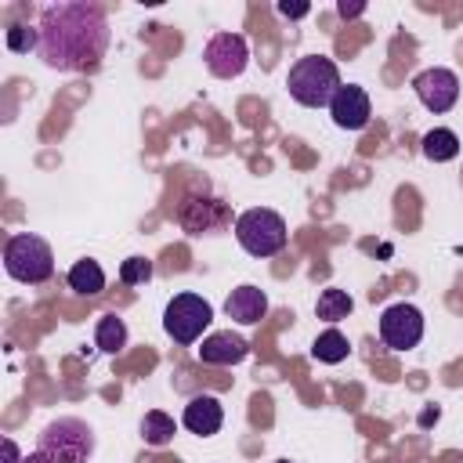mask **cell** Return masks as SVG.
Listing matches in <instances>:
<instances>
[{
  "label": "cell",
  "mask_w": 463,
  "mask_h": 463,
  "mask_svg": "<svg viewBox=\"0 0 463 463\" xmlns=\"http://www.w3.org/2000/svg\"><path fill=\"white\" fill-rule=\"evenodd\" d=\"M40 58L58 72L94 69L109 47V22L98 4L69 0L40 14Z\"/></svg>",
  "instance_id": "cell-1"
},
{
  "label": "cell",
  "mask_w": 463,
  "mask_h": 463,
  "mask_svg": "<svg viewBox=\"0 0 463 463\" xmlns=\"http://www.w3.org/2000/svg\"><path fill=\"white\" fill-rule=\"evenodd\" d=\"M286 87H289V98L304 109H322L333 101V94L344 87L340 83V69L333 58L326 54H304L293 61L289 76H286Z\"/></svg>",
  "instance_id": "cell-2"
},
{
  "label": "cell",
  "mask_w": 463,
  "mask_h": 463,
  "mask_svg": "<svg viewBox=\"0 0 463 463\" xmlns=\"http://www.w3.org/2000/svg\"><path fill=\"white\" fill-rule=\"evenodd\" d=\"M4 271L22 282V286H40L54 275V253L51 242L33 235V232H18L4 242Z\"/></svg>",
  "instance_id": "cell-3"
},
{
  "label": "cell",
  "mask_w": 463,
  "mask_h": 463,
  "mask_svg": "<svg viewBox=\"0 0 463 463\" xmlns=\"http://www.w3.org/2000/svg\"><path fill=\"white\" fill-rule=\"evenodd\" d=\"M51 463H87L94 456V430L76 416H58L40 430V449Z\"/></svg>",
  "instance_id": "cell-4"
},
{
  "label": "cell",
  "mask_w": 463,
  "mask_h": 463,
  "mask_svg": "<svg viewBox=\"0 0 463 463\" xmlns=\"http://www.w3.org/2000/svg\"><path fill=\"white\" fill-rule=\"evenodd\" d=\"M235 239L250 257H275L286 250V221L275 210L253 206L235 217Z\"/></svg>",
  "instance_id": "cell-5"
},
{
  "label": "cell",
  "mask_w": 463,
  "mask_h": 463,
  "mask_svg": "<svg viewBox=\"0 0 463 463\" xmlns=\"http://www.w3.org/2000/svg\"><path fill=\"white\" fill-rule=\"evenodd\" d=\"M210 322H213V307H210V300H203L199 293H177V297L166 304V311H163V329H166V336H170L174 344H181V347H192V344L206 333Z\"/></svg>",
  "instance_id": "cell-6"
},
{
  "label": "cell",
  "mask_w": 463,
  "mask_h": 463,
  "mask_svg": "<svg viewBox=\"0 0 463 463\" xmlns=\"http://www.w3.org/2000/svg\"><path fill=\"white\" fill-rule=\"evenodd\" d=\"M380 340L391 351H412L423 340V315H420V307H412L405 300L402 304H391L380 315Z\"/></svg>",
  "instance_id": "cell-7"
},
{
  "label": "cell",
  "mask_w": 463,
  "mask_h": 463,
  "mask_svg": "<svg viewBox=\"0 0 463 463\" xmlns=\"http://www.w3.org/2000/svg\"><path fill=\"white\" fill-rule=\"evenodd\" d=\"M203 61L217 80H235L242 76V69L250 65V47L246 36L239 33H217L206 47H203Z\"/></svg>",
  "instance_id": "cell-8"
},
{
  "label": "cell",
  "mask_w": 463,
  "mask_h": 463,
  "mask_svg": "<svg viewBox=\"0 0 463 463\" xmlns=\"http://www.w3.org/2000/svg\"><path fill=\"white\" fill-rule=\"evenodd\" d=\"M412 90H416V98L430 112H449L459 101V76L452 69L430 65V69H423V72L412 76Z\"/></svg>",
  "instance_id": "cell-9"
},
{
  "label": "cell",
  "mask_w": 463,
  "mask_h": 463,
  "mask_svg": "<svg viewBox=\"0 0 463 463\" xmlns=\"http://www.w3.org/2000/svg\"><path fill=\"white\" fill-rule=\"evenodd\" d=\"M329 116L340 130H362L373 116V105H369V94L358 87V83H344L333 101H329Z\"/></svg>",
  "instance_id": "cell-10"
},
{
  "label": "cell",
  "mask_w": 463,
  "mask_h": 463,
  "mask_svg": "<svg viewBox=\"0 0 463 463\" xmlns=\"http://www.w3.org/2000/svg\"><path fill=\"white\" fill-rule=\"evenodd\" d=\"M177 221L184 232L203 235V232H217L228 224V206L221 199H184L177 210Z\"/></svg>",
  "instance_id": "cell-11"
},
{
  "label": "cell",
  "mask_w": 463,
  "mask_h": 463,
  "mask_svg": "<svg viewBox=\"0 0 463 463\" xmlns=\"http://www.w3.org/2000/svg\"><path fill=\"white\" fill-rule=\"evenodd\" d=\"M246 354H250L246 336H239V333H232V329L210 333V336L199 344V362H206V365H239Z\"/></svg>",
  "instance_id": "cell-12"
},
{
  "label": "cell",
  "mask_w": 463,
  "mask_h": 463,
  "mask_svg": "<svg viewBox=\"0 0 463 463\" xmlns=\"http://www.w3.org/2000/svg\"><path fill=\"white\" fill-rule=\"evenodd\" d=\"M224 315L232 318V322H239V326H257L264 315H268V297H264V289H257V286H235L232 293H228V300H224Z\"/></svg>",
  "instance_id": "cell-13"
},
{
  "label": "cell",
  "mask_w": 463,
  "mask_h": 463,
  "mask_svg": "<svg viewBox=\"0 0 463 463\" xmlns=\"http://www.w3.org/2000/svg\"><path fill=\"white\" fill-rule=\"evenodd\" d=\"M181 423H184L192 434L210 438V434L221 430V423H224V409H221V402H217L213 394H195V398L184 405Z\"/></svg>",
  "instance_id": "cell-14"
},
{
  "label": "cell",
  "mask_w": 463,
  "mask_h": 463,
  "mask_svg": "<svg viewBox=\"0 0 463 463\" xmlns=\"http://www.w3.org/2000/svg\"><path fill=\"white\" fill-rule=\"evenodd\" d=\"M65 282H69V289L80 293V297H98V293L105 289V271H101L98 260L87 257V260H76V264L69 268Z\"/></svg>",
  "instance_id": "cell-15"
},
{
  "label": "cell",
  "mask_w": 463,
  "mask_h": 463,
  "mask_svg": "<svg viewBox=\"0 0 463 463\" xmlns=\"http://www.w3.org/2000/svg\"><path fill=\"white\" fill-rule=\"evenodd\" d=\"M423 156L430 163H449L459 156V137L449 130V127H434L423 134Z\"/></svg>",
  "instance_id": "cell-16"
},
{
  "label": "cell",
  "mask_w": 463,
  "mask_h": 463,
  "mask_svg": "<svg viewBox=\"0 0 463 463\" xmlns=\"http://www.w3.org/2000/svg\"><path fill=\"white\" fill-rule=\"evenodd\" d=\"M347 351H351V344H347V336H344L340 329H326V333H318L315 344H311V358H315V362H326V365L344 362Z\"/></svg>",
  "instance_id": "cell-17"
},
{
  "label": "cell",
  "mask_w": 463,
  "mask_h": 463,
  "mask_svg": "<svg viewBox=\"0 0 463 463\" xmlns=\"http://www.w3.org/2000/svg\"><path fill=\"white\" fill-rule=\"evenodd\" d=\"M174 434H177V423H174V416H166L163 409H152V412H145V420H141V438H145V445H156V449H163V445H170V441H174Z\"/></svg>",
  "instance_id": "cell-18"
},
{
  "label": "cell",
  "mask_w": 463,
  "mask_h": 463,
  "mask_svg": "<svg viewBox=\"0 0 463 463\" xmlns=\"http://www.w3.org/2000/svg\"><path fill=\"white\" fill-rule=\"evenodd\" d=\"M315 311H318V318H322V322H340V318H347V315L354 311V300H351V293H347V289L329 286V289H322V293H318Z\"/></svg>",
  "instance_id": "cell-19"
},
{
  "label": "cell",
  "mask_w": 463,
  "mask_h": 463,
  "mask_svg": "<svg viewBox=\"0 0 463 463\" xmlns=\"http://www.w3.org/2000/svg\"><path fill=\"white\" fill-rule=\"evenodd\" d=\"M94 344H98V351H105V354H119V351L127 347V326H123V318H116V315L98 318Z\"/></svg>",
  "instance_id": "cell-20"
},
{
  "label": "cell",
  "mask_w": 463,
  "mask_h": 463,
  "mask_svg": "<svg viewBox=\"0 0 463 463\" xmlns=\"http://www.w3.org/2000/svg\"><path fill=\"white\" fill-rule=\"evenodd\" d=\"M152 279V260L148 257H127L119 264V282L123 286H145Z\"/></svg>",
  "instance_id": "cell-21"
},
{
  "label": "cell",
  "mask_w": 463,
  "mask_h": 463,
  "mask_svg": "<svg viewBox=\"0 0 463 463\" xmlns=\"http://www.w3.org/2000/svg\"><path fill=\"white\" fill-rule=\"evenodd\" d=\"M7 47L11 51H29V47L40 51V33H33L29 25H7Z\"/></svg>",
  "instance_id": "cell-22"
},
{
  "label": "cell",
  "mask_w": 463,
  "mask_h": 463,
  "mask_svg": "<svg viewBox=\"0 0 463 463\" xmlns=\"http://www.w3.org/2000/svg\"><path fill=\"white\" fill-rule=\"evenodd\" d=\"M311 11V4H289V0H279V14L282 18H304Z\"/></svg>",
  "instance_id": "cell-23"
},
{
  "label": "cell",
  "mask_w": 463,
  "mask_h": 463,
  "mask_svg": "<svg viewBox=\"0 0 463 463\" xmlns=\"http://www.w3.org/2000/svg\"><path fill=\"white\" fill-rule=\"evenodd\" d=\"M25 456L18 452V445H14V438H4V463H22Z\"/></svg>",
  "instance_id": "cell-24"
},
{
  "label": "cell",
  "mask_w": 463,
  "mask_h": 463,
  "mask_svg": "<svg viewBox=\"0 0 463 463\" xmlns=\"http://www.w3.org/2000/svg\"><path fill=\"white\" fill-rule=\"evenodd\" d=\"M362 11H365V4H347V0L336 4V14H340V18H354V14H362Z\"/></svg>",
  "instance_id": "cell-25"
},
{
  "label": "cell",
  "mask_w": 463,
  "mask_h": 463,
  "mask_svg": "<svg viewBox=\"0 0 463 463\" xmlns=\"http://www.w3.org/2000/svg\"><path fill=\"white\" fill-rule=\"evenodd\" d=\"M22 463H51V459H47V456H43V452H29V456H25V459H22Z\"/></svg>",
  "instance_id": "cell-26"
},
{
  "label": "cell",
  "mask_w": 463,
  "mask_h": 463,
  "mask_svg": "<svg viewBox=\"0 0 463 463\" xmlns=\"http://www.w3.org/2000/svg\"><path fill=\"white\" fill-rule=\"evenodd\" d=\"M279 463H289V459H279Z\"/></svg>",
  "instance_id": "cell-27"
}]
</instances>
